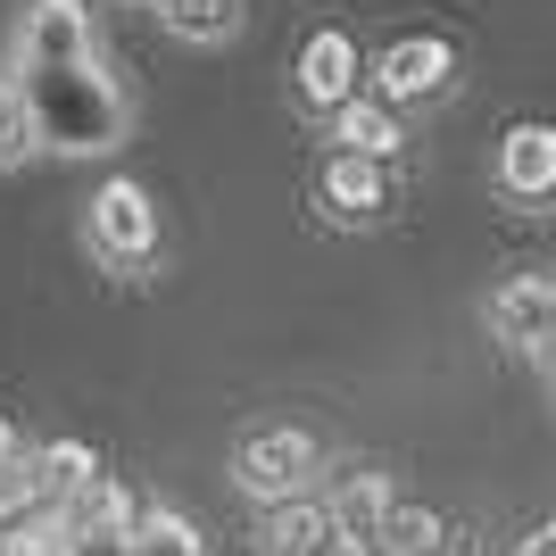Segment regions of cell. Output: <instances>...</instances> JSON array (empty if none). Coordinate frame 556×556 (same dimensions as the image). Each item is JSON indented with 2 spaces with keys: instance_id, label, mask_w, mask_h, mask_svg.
Segmentation results:
<instances>
[{
  "instance_id": "cell-1",
  "label": "cell",
  "mask_w": 556,
  "mask_h": 556,
  "mask_svg": "<svg viewBox=\"0 0 556 556\" xmlns=\"http://www.w3.org/2000/svg\"><path fill=\"white\" fill-rule=\"evenodd\" d=\"M17 84H25V100H34L42 150L92 159V150H116V141H125V92L100 75V59H84V67H34V75H17Z\"/></svg>"
},
{
  "instance_id": "cell-2",
  "label": "cell",
  "mask_w": 556,
  "mask_h": 556,
  "mask_svg": "<svg viewBox=\"0 0 556 556\" xmlns=\"http://www.w3.org/2000/svg\"><path fill=\"white\" fill-rule=\"evenodd\" d=\"M84 241H92L109 266H125V275H141L150 257H159V208H150V191L141 184H100L92 200H84Z\"/></svg>"
},
{
  "instance_id": "cell-3",
  "label": "cell",
  "mask_w": 556,
  "mask_h": 556,
  "mask_svg": "<svg viewBox=\"0 0 556 556\" xmlns=\"http://www.w3.org/2000/svg\"><path fill=\"white\" fill-rule=\"evenodd\" d=\"M232 473H241V490H250L257 507L307 498V473H316V441H307V432H291V424H275V432H250V441H241V457H232Z\"/></svg>"
},
{
  "instance_id": "cell-4",
  "label": "cell",
  "mask_w": 556,
  "mask_h": 556,
  "mask_svg": "<svg viewBox=\"0 0 556 556\" xmlns=\"http://www.w3.org/2000/svg\"><path fill=\"white\" fill-rule=\"evenodd\" d=\"M84 59H100L92 50V9H84V0H34V9L17 17V75L84 67Z\"/></svg>"
},
{
  "instance_id": "cell-5",
  "label": "cell",
  "mask_w": 556,
  "mask_h": 556,
  "mask_svg": "<svg viewBox=\"0 0 556 556\" xmlns=\"http://www.w3.org/2000/svg\"><path fill=\"white\" fill-rule=\"evenodd\" d=\"M448 75H457V50H448L441 34H399V42L374 59V100H391V109H407V100H441Z\"/></svg>"
},
{
  "instance_id": "cell-6",
  "label": "cell",
  "mask_w": 556,
  "mask_h": 556,
  "mask_svg": "<svg viewBox=\"0 0 556 556\" xmlns=\"http://www.w3.org/2000/svg\"><path fill=\"white\" fill-rule=\"evenodd\" d=\"M357 92H366V59H357V42H349L341 25L307 34V42H300V100H307V109H325V116H341Z\"/></svg>"
},
{
  "instance_id": "cell-7",
  "label": "cell",
  "mask_w": 556,
  "mask_h": 556,
  "mask_svg": "<svg viewBox=\"0 0 556 556\" xmlns=\"http://www.w3.org/2000/svg\"><path fill=\"white\" fill-rule=\"evenodd\" d=\"M490 332L507 349H532V357H548L556 349V275H515L490 291Z\"/></svg>"
},
{
  "instance_id": "cell-8",
  "label": "cell",
  "mask_w": 556,
  "mask_h": 556,
  "mask_svg": "<svg viewBox=\"0 0 556 556\" xmlns=\"http://www.w3.org/2000/svg\"><path fill=\"white\" fill-rule=\"evenodd\" d=\"M498 191L523 200V208L556 200V125H507V141H498Z\"/></svg>"
},
{
  "instance_id": "cell-9",
  "label": "cell",
  "mask_w": 556,
  "mask_h": 556,
  "mask_svg": "<svg viewBox=\"0 0 556 556\" xmlns=\"http://www.w3.org/2000/svg\"><path fill=\"white\" fill-rule=\"evenodd\" d=\"M332 532L341 540H357V548H366L374 532H382V515L399 507V490H391V473H374V465H349L341 482H332Z\"/></svg>"
},
{
  "instance_id": "cell-10",
  "label": "cell",
  "mask_w": 556,
  "mask_h": 556,
  "mask_svg": "<svg viewBox=\"0 0 556 556\" xmlns=\"http://www.w3.org/2000/svg\"><path fill=\"white\" fill-rule=\"evenodd\" d=\"M316 191H325V216H332V225H374V216L391 208V175H382L374 159H332Z\"/></svg>"
},
{
  "instance_id": "cell-11",
  "label": "cell",
  "mask_w": 556,
  "mask_h": 556,
  "mask_svg": "<svg viewBox=\"0 0 556 556\" xmlns=\"http://www.w3.org/2000/svg\"><path fill=\"white\" fill-rule=\"evenodd\" d=\"M42 540H59V507L34 490V473H25V465H9V473H0V556L42 548Z\"/></svg>"
},
{
  "instance_id": "cell-12",
  "label": "cell",
  "mask_w": 556,
  "mask_h": 556,
  "mask_svg": "<svg viewBox=\"0 0 556 556\" xmlns=\"http://www.w3.org/2000/svg\"><path fill=\"white\" fill-rule=\"evenodd\" d=\"M332 507L325 498H282V507H266V523H257V548L266 556H325L332 548Z\"/></svg>"
},
{
  "instance_id": "cell-13",
  "label": "cell",
  "mask_w": 556,
  "mask_h": 556,
  "mask_svg": "<svg viewBox=\"0 0 556 556\" xmlns=\"http://www.w3.org/2000/svg\"><path fill=\"white\" fill-rule=\"evenodd\" d=\"M332 141H341V159L391 166V150H399L407 134H399V109H391V100H366V92H357L341 116H332Z\"/></svg>"
},
{
  "instance_id": "cell-14",
  "label": "cell",
  "mask_w": 556,
  "mask_h": 556,
  "mask_svg": "<svg viewBox=\"0 0 556 556\" xmlns=\"http://www.w3.org/2000/svg\"><path fill=\"white\" fill-rule=\"evenodd\" d=\"M92 482H100V457H92V441H50L42 457H34V490H42L50 507L84 498Z\"/></svg>"
},
{
  "instance_id": "cell-15",
  "label": "cell",
  "mask_w": 556,
  "mask_h": 556,
  "mask_svg": "<svg viewBox=\"0 0 556 556\" xmlns=\"http://www.w3.org/2000/svg\"><path fill=\"white\" fill-rule=\"evenodd\" d=\"M159 17L175 25L184 42H225V34H241L250 0H159Z\"/></svg>"
},
{
  "instance_id": "cell-16",
  "label": "cell",
  "mask_w": 556,
  "mask_h": 556,
  "mask_svg": "<svg viewBox=\"0 0 556 556\" xmlns=\"http://www.w3.org/2000/svg\"><path fill=\"white\" fill-rule=\"evenodd\" d=\"M441 515H432V507H407V498H399V507L391 515H382V532H374V548H382V556H441Z\"/></svg>"
},
{
  "instance_id": "cell-17",
  "label": "cell",
  "mask_w": 556,
  "mask_h": 556,
  "mask_svg": "<svg viewBox=\"0 0 556 556\" xmlns=\"http://www.w3.org/2000/svg\"><path fill=\"white\" fill-rule=\"evenodd\" d=\"M134 556H208V540L191 532L175 507H141L134 515Z\"/></svg>"
},
{
  "instance_id": "cell-18",
  "label": "cell",
  "mask_w": 556,
  "mask_h": 556,
  "mask_svg": "<svg viewBox=\"0 0 556 556\" xmlns=\"http://www.w3.org/2000/svg\"><path fill=\"white\" fill-rule=\"evenodd\" d=\"M34 150H42V134H34V100H25L17 67H9V75H0V166L34 159Z\"/></svg>"
},
{
  "instance_id": "cell-19",
  "label": "cell",
  "mask_w": 556,
  "mask_h": 556,
  "mask_svg": "<svg viewBox=\"0 0 556 556\" xmlns=\"http://www.w3.org/2000/svg\"><path fill=\"white\" fill-rule=\"evenodd\" d=\"M134 490H116L109 473H100L92 490H84V498H67V507H59V523H100V532H134Z\"/></svg>"
},
{
  "instance_id": "cell-20",
  "label": "cell",
  "mask_w": 556,
  "mask_h": 556,
  "mask_svg": "<svg viewBox=\"0 0 556 556\" xmlns=\"http://www.w3.org/2000/svg\"><path fill=\"white\" fill-rule=\"evenodd\" d=\"M59 556H134V532H100V523H59Z\"/></svg>"
},
{
  "instance_id": "cell-21",
  "label": "cell",
  "mask_w": 556,
  "mask_h": 556,
  "mask_svg": "<svg viewBox=\"0 0 556 556\" xmlns=\"http://www.w3.org/2000/svg\"><path fill=\"white\" fill-rule=\"evenodd\" d=\"M515 556H556V515H548V523H540V532L523 540V548H515Z\"/></svg>"
},
{
  "instance_id": "cell-22",
  "label": "cell",
  "mask_w": 556,
  "mask_h": 556,
  "mask_svg": "<svg viewBox=\"0 0 556 556\" xmlns=\"http://www.w3.org/2000/svg\"><path fill=\"white\" fill-rule=\"evenodd\" d=\"M9 465H17V424L0 416V473H9Z\"/></svg>"
},
{
  "instance_id": "cell-23",
  "label": "cell",
  "mask_w": 556,
  "mask_h": 556,
  "mask_svg": "<svg viewBox=\"0 0 556 556\" xmlns=\"http://www.w3.org/2000/svg\"><path fill=\"white\" fill-rule=\"evenodd\" d=\"M325 556H366V548H357V540H332V548Z\"/></svg>"
},
{
  "instance_id": "cell-24",
  "label": "cell",
  "mask_w": 556,
  "mask_h": 556,
  "mask_svg": "<svg viewBox=\"0 0 556 556\" xmlns=\"http://www.w3.org/2000/svg\"><path fill=\"white\" fill-rule=\"evenodd\" d=\"M17 556H59V548H17Z\"/></svg>"
},
{
  "instance_id": "cell-25",
  "label": "cell",
  "mask_w": 556,
  "mask_h": 556,
  "mask_svg": "<svg viewBox=\"0 0 556 556\" xmlns=\"http://www.w3.org/2000/svg\"><path fill=\"white\" fill-rule=\"evenodd\" d=\"M548 399H556V382H548Z\"/></svg>"
},
{
  "instance_id": "cell-26",
  "label": "cell",
  "mask_w": 556,
  "mask_h": 556,
  "mask_svg": "<svg viewBox=\"0 0 556 556\" xmlns=\"http://www.w3.org/2000/svg\"><path fill=\"white\" fill-rule=\"evenodd\" d=\"M548 357H556V349H548Z\"/></svg>"
}]
</instances>
